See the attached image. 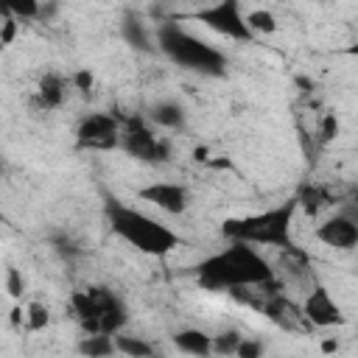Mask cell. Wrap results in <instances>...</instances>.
<instances>
[{"mask_svg": "<svg viewBox=\"0 0 358 358\" xmlns=\"http://www.w3.org/2000/svg\"><path fill=\"white\" fill-rule=\"evenodd\" d=\"M196 282L204 291L260 288L274 282V268L252 243L229 241V246L204 257L196 266Z\"/></svg>", "mask_w": 358, "mask_h": 358, "instance_id": "6da1fadb", "label": "cell"}, {"mask_svg": "<svg viewBox=\"0 0 358 358\" xmlns=\"http://www.w3.org/2000/svg\"><path fill=\"white\" fill-rule=\"evenodd\" d=\"M106 221L120 241H126L129 246H134L137 252H143L148 257H165L182 246V238L171 227H165L162 221H157L117 199L106 201Z\"/></svg>", "mask_w": 358, "mask_h": 358, "instance_id": "7a4b0ae2", "label": "cell"}, {"mask_svg": "<svg viewBox=\"0 0 358 358\" xmlns=\"http://www.w3.org/2000/svg\"><path fill=\"white\" fill-rule=\"evenodd\" d=\"M299 204L296 199H288L277 207H268L263 213L241 215V218H227L221 224V232L227 241L238 243H252V246H277L285 252H294L291 241V224L296 215Z\"/></svg>", "mask_w": 358, "mask_h": 358, "instance_id": "3957f363", "label": "cell"}, {"mask_svg": "<svg viewBox=\"0 0 358 358\" xmlns=\"http://www.w3.org/2000/svg\"><path fill=\"white\" fill-rule=\"evenodd\" d=\"M157 50L165 53L173 64L185 67V70H193V73H201V76L218 78V76L227 73V56L215 45L190 34L173 17L157 25Z\"/></svg>", "mask_w": 358, "mask_h": 358, "instance_id": "277c9868", "label": "cell"}, {"mask_svg": "<svg viewBox=\"0 0 358 358\" xmlns=\"http://www.w3.org/2000/svg\"><path fill=\"white\" fill-rule=\"evenodd\" d=\"M120 148L137 162H168L171 145L148 126L145 117H126L120 131Z\"/></svg>", "mask_w": 358, "mask_h": 358, "instance_id": "5b68a950", "label": "cell"}, {"mask_svg": "<svg viewBox=\"0 0 358 358\" xmlns=\"http://www.w3.org/2000/svg\"><path fill=\"white\" fill-rule=\"evenodd\" d=\"M193 20L204 22L213 34L218 36H227L232 42H252L255 34L249 31L246 25V14L241 8L238 0H221V3H213V6H204L193 14Z\"/></svg>", "mask_w": 358, "mask_h": 358, "instance_id": "8992f818", "label": "cell"}, {"mask_svg": "<svg viewBox=\"0 0 358 358\" xmlns=\"http://www.w3.org/2000/svg\"><path fill=\"white\" fill-rule=\"evenodd\" d=\"M120 131H123V123L115 115L90 112L76 129V145L78 148H95V151L120 148Z\"/></svg>", "mask_w": 358, "mask_h": 358, "instance_id": "52a82bcc", "label": "cell"}, {"mask_svg": "<svg viewBox=\"0 0 358 358\" xmlns=\"http://www.w3.org/2000/svg\"><path fill=\"white\" fill-rule=\"evenodd\" d=\"M299 310H302V319H305L310 327H319V330L341 327V324L347 322L341 305L333 299V294H330L324 285H313V288L308 291V296L302 299Z\"/></svg>", "mask_w": 358, "mask_h": 358, "instance_id": "ba28073f", "label": "cell"}, {"mask_svg": "<svg viewBox=\"0 0 358 358\" xmlns=\"http://www.w3.org/2000/svg\"><path fill=\"white\" fill-rule=\"evenodd\" d=\"M137 196L148 204H154L157 210L168 213V215H182L190 204V196H187V187L179 185V182H151L145 187L137 190Z\"/></svg>", "mask_w": 358, "mask_h": 358, "instance_id": "9c48e42d", "label": "cell"}, {"mask_svg": "<svg viewBox=\"0 0 358 358\" xmlns=\"http://www.w3.org/2000/svg\"><path fill=\"white\" fill-rule=\"evenodd\" d=\"M313 235H316V241H322L324 246L338 249V252H350L358 246V224L352 218H347L344 213L324 218Z\"/></svg>", "mask_w": 358, "mask_h": 358, "instance_id": "30bf717a", "label": "cell"}, {"mask_svg": "<svg viewBox=\"0 0 358 358\" xmlns=\"http://www.w3.org/2000/svg\"><path fill=\"white\" fill-rule=\"evenodd\" d=\"M64 95H67V81L56 73V70H48L39 84H36V92H34V106L39 112H53L64 103Z\"/></svg>", "mask_w": 358, "mask_h": 358, "instance_id": "8fae6325", "label": "cell"}, {"mask_svg": "<svg viewBox=\"0 0 358 358\" xmlns=\"http://www.w3.org/2000/svg\"><path fill=\"white\" fill-rule=\"evenodd\" d=\"M173 344L179 352L185 355H193V358H207L213 355V336L199 330V327H187V330H179L173 336Z\"/></svg>", "mask_w": 358, "mask_h": 358, "instance_id": "7c38bea8", "label": "cell"}, {"mask_svg": "<svg viewBox=\"0 0 358 358\" xmlns=\"http://www.w3.org/2000/svg\"><path fill=\"white\" fill-rule=\"evenodd\" d=\"M120 36H123L126 45H131V48L140 50V53H151V50H154V45H151V31H148V25H145L140 17H126V20L120 22Z\"/></svg>", "mask_w": 358, "mask_h": 358, "instance_id": "4fadbf2b", "label": "cell"}, {"mask_svg": "<svg viewBox=\"0 0 358 358\" xmlns=\"http://www.w3.org/2000/svg\"><path fill=\"white\" fill-rule=\"evenodd\" d=\"M148 120L157 123L159 129H182L185 126V106L176 101H157L151 106Z\"/></svg>", "mask_w": 358, "mask_h": 358, "instance_id": "5bb4252c", "label": "cell"}, {"mask_svg": "<svg viewBox=\"0 0 358 358\" xmlns=\"http://www.w3.org/2000/svg\"><path fill=\"white\" fill-rule=\"evenodd\" d=\"M78 352L84 358H112L117 352L115 347V336H106V333H92V336H84L78 341Z\"/></svg>", "mask_w": 358, "mask_h": 358, "instance_id": "9a60e30c", "label": "cell"}, {"mask_svg": "<svg viewBox=\"0 0 358 358\" xmlns=\"http://www.w3.org/2000/svg\"><path fill=\"white\" fill-rule=\"evenodd\" d=\"M115 347L123 358H154V344L140 336H115Z\"/></svg>", "mask_w": 358, "mask_h": 358, "instance_id": "2e32d148", "label": "cell"}, {"mask_svg": "<svg viewBox=\"0 0 358 358\" xmlns=\"http://www.w3.org/2000/svg\"><path fill=\"white\" fill-rule=\"evenodd\" d=\"M296 199V204L305 210V213H319L324 204H330V193L322 187V185H305V187H299V193L294 196Z\"/></svg>", "mask_w": 358, "mask_h": 358, "instance_id": "e0dca14e", "label": "cell"}, {"mask_svg": "<svg viewBox=\"0 0 358 358\" xmlns=\"http://www.w3.org/2000/svg\"><path fill=\"white\" fill-rule=\"evenodd\" d=\"M246 25H249V31L257 36H268V34H274L277 28H280V22H277V17L268 11V8H249L246 11Z\"/></svg>", "mask_w": 358, "mask_h": 358, "instance_id": "ac0fdd59", "label": "cell"}, {"mask_svg": "<svg viewBox=\"0 0 358 358\" xmlns=\"http://www.w3.org/2000/svg\"><path fill=\"white\" fill-rule=\"evenodd\" d=\"M48 324H50V308L36 299L28 302L25 305V327L31 333H42V330H48Z\"/></svg>", "mask_w": 358, "mask_h": 358, "instance_id": "d6986e66", "label": "cell"}, {"mask_svg": "<svg viewBox=\"0 0 358 358\" xmlns=\"http://www.w3.org/2000/svg\"><path fill=\"white\" fill-rule=\"evenodd\" d=\"M241 341H243V336L238 330H224V333L213 336V355H218V358H235Z\"/></svg>", "mask_w": 358, "mask_h": 358, "instance_id": "ffe728a7", "label": "cell"}, {"mask_svg": "<svg viewBox=\"0 0 358 358\" xmlns=\"http://www.w3.org/2000/svg\"><path fill=\"white\" fill-rule=\"evenodd\" d=\"M3 8H6L14 20H20V22H25V20H39V14H42V3H39V0H8V3H3Z\"/></svg>", "mask_w": 358, "mask_h": 358, "instance_id": "44dd1931", "label": "cell"}, {"mask_svg": "<svg viewBox=\"0 0 358 358\" xmlns=\"http://www.w3.org/2000/svg\"><path fill=\"white\" fill-rule=\"evenodd\" d=\"M0 48H11L17 34H20V20H14L6 8H0Z\"/></svg>", "mask_w": 358, "mask_h": 358, "instance_id": "7402d4cb", "label": "cell"}, {"mask_svg": "<svg viewBox=\"0 0 358 358\" xmlns=\"http://www.w3.org/2000/svg\"><path fill=\"white\" fill-rule=\"evenodd\" d=\"M338 129H341L338 115H336V112H324L322 120H319V140H322V143H333V140L338 137Z\"/></svg>", "mask_w": 358, "mask_h": 358, "instance_id": "603a6c76", "label": "cell"}, {"mask_svg": "<svg viewBox=\"0 0 358 358\" xmlns=\"http://www.w3.org/2000/svg\"><path fill=\"white\" fill-rule=\"evenodd\" d=\"M263 352H266V347H263L260 338H249V336H243V341H241L235 358H263Z\"/></svg>", "mask_w": 358, "mask_h": 358, "instance_id": "cb8c5ba5", "label": "cell"}, {"mask_svg": "<svg viewBox=\"0 0 358 358\" xmlns=\"http://www.w3.org/2000/svg\"><path fill=\"white\" fill-rule=\"evenodd\" d=\"M6 291L11 299H22V291H25V280L17 268H6Z\"/></svg>", "mask_w": 358, "mask_h": 358, "instance_id": "d4e9b609", "label": "cell"}, {"mask_svg": "<svg viewBox=\"0 0 358 358\" xmlns=\"http://www.w3.org/2000/svg\"><path fill=\"white\" fill-rule=\"evenodd\" d=\"M70 84H73L78 92H90L92 84H95V73H92L90 67H81V70H76V73L70 76Z\"/></svg>", "mask_w": 358, "mask_h": 358, "instance_id": "484cf974", "label": "cell"}, {"mask_svg": "<svg viewBox=\"0 0 358 358\" xmlns=\"http://www.w3.org/2000/svg\"><path fill=\"white\" fill-rule=\"evenodd\" d=\"M341 213H344L347 218H352V221L358 224V199H352L350 204H344V210H341Z\"/></svg>", "mask_w": 358, "mask_h": 358, "instance_id": "4316f807", "label": "cell"}, {"mask_svg": "<svg viewBox=\"0 0 358 358\" xmlns=\"http://www.w3.org/2000/svg\"><path fill=\"white\" fill-rule=\"evenodd\" d=\"M56 11H59V6H56V3H42V14H39V20H50Z\"/></svg>", "mask_w": 358, "mask_h": 358, "instance_id": "83f0119b", "label": "cell"}, {"mask_svg": "<svg viewBox=\"0 0 358 358\" xmlns=\"http://www.w3.org/2000/svg\"><path fill=\"white\" fill-rule=\"evenodd\" d=\"M322 352H324V355L338 352V341H336V338H324V341H322Z\"/></svg>", "mask_w": 358, "mask_h": 358, "instance_id": "f1b7e54d", "label": "cell"}, {"mask_svg": "<svg viewBox=\"0 0 358 358\" xmlns=\"http://www.w3.org/2000/svg\"><path fill=\"white\" fill-rule=\"evenodd\" d=\"M207 154H210V151H207V148H204V145H201V148H196V151H193V157H196V159H199V162H207Z\"/></svg>", "mask_w": 358, "mask_h": 358, "instance_id": "f546056e", "label": "cell"}, {"mask_svg": "<svg viewBox=\"0 0 358 358\" xmlns=\"http://www.w3.org/2000/svg\"><path fill=\"white\" fill-rule=\"evenodd\" d=\"M341 53H347V56H355V59H358V39H355L352 45H347V48H344Z\"/></svg>", "mask_w": 358, "mask_h": 358, "instance_id": "4dcf8cb0", "label": "cell"}]
</instances>
